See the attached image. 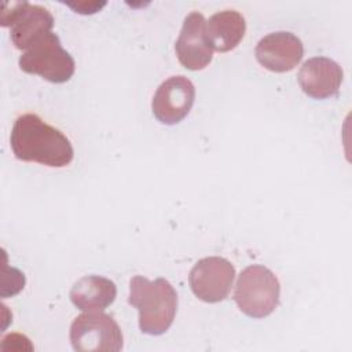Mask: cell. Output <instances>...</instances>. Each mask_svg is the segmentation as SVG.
Masks as SVG:
<instances>
[{
    "instance_id": "6da1fadb",
    "label": "cell",
    "mask_w": 352,
    "mask_h": 352,
    "mask_svg": "<svg viewBox=\"0 0 352 352\" xmlns=\"http://www.w3.org/2000/svg\"><path fill=\"white\" fill-rule=\"evenodd\" d=\"M10 144L18 160L50 168H65L74 158L73 146L66 135L34 113L22 114L15 120Z\"/></svg>"
},
{
    "instance_id": "7a4b0ae2",
    "label": "cell",
    "mask_w": 352,
    "mask_h": 352,
    "mask_svg": "<svg viewBox=\"0 0 352 352\" xmlns=\"http://www.w3.org/2000/svg\"><path fill=\"white\" fill-rule=\"evenodd\" d=\"M128 302L139 311V329L148 336L164 334L177 311V293L164 278L154 280L136 275L129 282Z\"/></svg>"
},
{
    "instance_id": "3957f363",
    "label": "cell",
    "mask_w": 352,
    "mask_h": 352,
    "mask_svg": "<svg viewBox=\"0 0 352 352\" xmlns=\"http://www.w3.org/2000/svg\"><path fill=\"white\" fill-rule=\"evenodd\" d=\"M280 285L276 275L264 265L253 264L242 270L236 279L234 300L242 314L261 319L279 304Z\"/></svg>"
},
{
    "instance_id": "277c9868",
    "label": "cell",
    "mask_w": 352,
    "mask_h": 352,
    "mask_svg": "<svg viewBox=\"0 0 352 352\" xmlns=\"http://www.w3.org/2000/svg\"><path fill=\"white\" fill-rule=\"evenodd\" d=\"M18 65L22 72L37 74L54 84L69 81L76 70L73 56L62 47L58 34L54 32L44 34L23 51Z\"/></svg>"
},
{
    "instance_id": "5b68a950",
    "label": "cell",
    "mask_w": 352,
    "mask_h": 352,
    "mask_svg": "<svg viewBox=\"0 0 352 352\" xmlns=\"http://www.w3.org/2000/svg\"><path fill=\"white\" fill-rule=\"evenodd\" d=\"M70 342L77 352H118L124 337L113 316L103 311H85L70 326Z\"/></svg>"
},
{
    "instance_id": "8992f818",
    "label": "cell",
    "mask_w": 352,
    "mask_h": 352,
    "mask_svg": "<svg viewBox=\"0 0 352 352\" xmlns=\"http://www.w3.org/2000/svg\"><path fill=\"white\" fill-rule=\"evenodd\" d=\"M1 26H10V37L15 48L26 51L34 41L52 32V14L38 4L29 1L3 3Z\"/></svg>"
},
{
    "instance_id": "52a82bcc",
    "label": "cell",
    "mask_w": 352,
    "mask_h": 352,
    "mask_svg": "<svg viewBox=\"0 0 352 352\" xmlns=\"http://www.w3.org/2000/svg\"><path fill=\"white\" fill-rule=\"evenodd\" d=\"M235 268L224 257L209 256L198 260L190 271L188 283L199 300L205 302H220L231 292Z\"/></svg>"
},
{
    "instance_id": "ba28073f",
    "label": "cell",
    "mask_w": 352,
    "mask_h": 352,
    "mask_svg": "<svg viewBox=\"0 0 352 352\" xmlns=\"http://www.w3.org/2000/svg\"><path fill=\"white\" fill-rule=\"evenodd\" d=\"M195 100V87L184 76H172L157 88L151 110L154 117L165 125L180 122L191 110Z\"/></svg>"
},
{
    "instance_id": "9c48e42d",
    "label": "cell",
    "mask_w": 352,
    "mask_h": 352,
    "mask_svg": "<svg viewBox=\"0 0 352 352\" xmlns=\"http://www.w3.org/2000/svg\"><path fill=\"white\" fill-rule=\"evenodd\" d=\"M254 55L257 62L267 70L286 73L293 70L302 59L304 45L296 34L279 30L261 37L256 45Z\"/></svg>"
},
{
    "instance_id": "30bf717a",
    "label": "cell",
    "mask_w": 352,
    "mask_h": 352,
    "mask_svg": "<svg viewBox=\"0 0 352 352\" xmlns=\"http://www.w3.org/2000/svg\"><path fill=\"white\" fill-rule=\"evenodd\" d=\"M206 21L198 11L190 12L184 21L175 51L179 62L188 70L197 72L205 69L213 58V50L205 34Z\"/></svg>"
},
{
    "instance_id": "8fae6325",
    "label": "cell",
    "mask_w": 352,
    "mask_h": 352,
    "mask_svg": "<svg viewBox=\"0 0 352 352\" xmlns=\"http://www.w3.org/2000/svg\"><path fill=\"white\" fill-rule=\"evenodd\" d=\"M344 72L341 66L326 56L307 59L298 70V84L304 94L314 99H329L338 95Z\"/></svg>"
},
{
    "instance_id": "7c38bea8",
    "label": "cell",
    "mask_w": 352,
    "mask_h": 352,
    "mask_svg": "<svg viewBox=\"0 0 352 352\" xmlns=\"http://www.w3.org/2000/svg\"><path fill=\"white\" fill-rule=\"evenodd\" d=\"M246 33V21L235 10H223L213 14L205 25V34L212 50L228 52L238 47Z\"/></svg>"
},
{
    "instance_id": "4fadbf2b",
    "label": "cell",
    "mask_w": 352,
    "mask_h": 352,
    "mask_svg": "<svg viewBox=\"0 0 352 352\" xmlns=\"http://www.w3.org/2000/svg\"><path fill=\"white\" fill-rule=\"evenodd\" d=\"M69 296L81 311H103L116 300L117 286L104 276L85 275L73 285Z\"/></svg>"
}]
</instances>
